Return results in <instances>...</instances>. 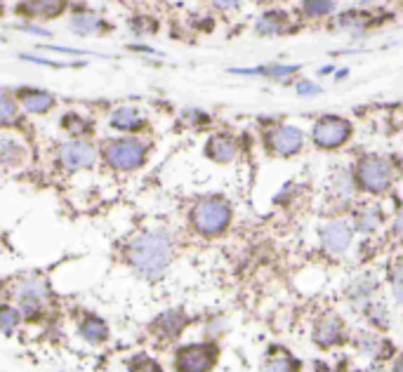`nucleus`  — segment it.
<instances>
[{
	"label": "nucleus",
	"instance_id": "c9c22d12",
	"mask_svg": "<svg viewBox=\"0 0 403 372\" xmlns=\"http://www.w3.org/2000/svg\"><path fill=\"white\" fill-rule=\"evenodd\" d=\"M19 28H21V31H28V33H36V36H50V31H45V28H40V26H28V24H21Z\"/></svg>",
	"mask_w": 403,
	"mask_h": 372
},
{
	"label": "nucleus",
	"instance_id": "2eb2a0df",
	"mask_svg": "<svg viewBox=\"0 0 403 372\" xmlns=\"http://www.w3.org/2000/svg\"><path fill=\"white\" fill-rule=\"evenodd\" d=\"M288 31V17L283 12H265L257 19L255 24V33L262 38H276V36H283Z\"/></svg>",
	"mask_w": 403,
	"mask_h": 372
},
{
	"label": "nucleus",
	"instance_id": "7c9ffc66",
	"mask_svg": "<svg viewBox=\"0 0 403 372\" xmlns=\"http://www.w3.org/2000/svg\"><path fill=\"white\" fill-rule=\"evenodd\" d=\"M130 28L137 36H149V33L156 31V21H151L149 17H137V19L130 21Z\"/></svg>",
	"mask_w": 403,
	"mask_h": 372
},
{
	"label": "nucleus",
	"instance_id": "a878e982",
	"mask_svg": "<svg viewBox=\"0 0 403 372\" xmlns=\"http://www.w3.org/2000/svg\"><path fill=\"white\" fill-rule=\"evenodd\" d=\"M302 10L307 17H328L335 12V0H302Z\"/></svg>",
	"mask_w": 403,
	"mask_h": 372
},
{
	"label": "nucleus",
	"instance_id": "b1692460",
	"mask_svg": "<svg viewBox=\"0 0 403 372\" xmlns=\"http://www.w3.org/2000/svg\"><path fill=\"white\" fill-rule=\"evenodd\" d=\"M375 288H377L375 276H370V273H364V276L356 278L352 286H349V295H352L354 299H368L373 292H375Z\"/></svg>",
	"mask_w": 403,
	"mask_h": 372
},
{
	"label": "nucleus",
	"instance_id": "58836bf2",
	"mask_svg": "<svg viewBox=\"0 0 403 372\" xmlns=\"http://www.w3.org/2000/svg\"><path fill=\"white\" fill-rule=\"evenodd\" d=\"M0 10H3V0H0Z\"/></svg>",
	"mask_w": 403,
	"mask_h": 372
},
{
	"label": "nucleus",
	"instance_id": "1a4fd4ad",
	"mask_svg": "<svg viewBox=\"0 0 403 372\" xmlns=\"http://www.w3.org/2000/svg\"><path fill=\"white\" fill-rule=\"evenodd\" d=\"M354 229L344 219H332L321 226V245L330 254H342L344 250L352 245Z\"/></svg>",
	"mask_w": 403,
	"mask_h": 372
},
{
	"label": "nucleus",
	"instance_id": "f257e3e1",
	"mask_svg": "<svg viewBox=\"0 0 403 372\" xmlns=\"http://www.w3.org/2000/svg\"><path fill=\"white\" fill-rule=\"evenodd\" d=\"M172 236L163 229L156 231H142V234L132 236V241L125 248V257L130 266L147 281H159L170 266L172 259Z\"/></svg>",
	"mask_w": 403,
	"mask_h": 372
},
{
	"label": "nucleus",
	"instance_id": "2f4dec72",
	"mask_svg": "<svg viewBox=\"0 0 403 372\" xmlns=\"http://www.w3.org/2000/svg\"><path fill=\"white\" fill-rule=\"evenodd\" d=\"M391 292L399 304H403V264H399L391 273Z\"/></svg>",
	"mask_w": 403,
	"mask_h": 372
},
{
	"label": "nucleus",
	"instance_id": "aec40b11",
	"mask_svg": "<svg viewBox=\"0 0 403 372\" xmlns=\"http://www.w3.org/2000/svg\"><path fill=\"white\" fill-rule=\"evenodd\" d=\"M300 66H283V64H269V66H257V68H233L231 73H241V75H265V78H276L285 80L290 78Z\"/></svg>",
	"mask_w": 403,
	"mask_h": 372
},
{
	"label": "nucleus",
	"instance_id": "4c0bfd02",
	"mask_svg": "<svg viewBox=\"0 0 403 372\" xmlns=\"http://www.w3.org/2000/svg\"><path fill=\"white\" fill-rule=\"evenodd\" d=\"M396 372H403V358H401V363L396 365Z\"/></svg>",
	"mask_w": 403,
	"mask_h": 372
},
{
	"label": "nucleus",
	"instance_id": "f03ea898",
	"mask_svg": "<svg viewBox=\"0 0 403 372\" xmlns=\"http://www.w3.org/2000/svg\"><path fill=\"white\" fill-rule=\"evenodd\" d=\"M102 156L109 167L118 172H132L147 162L149 156V144L142 142L139 137L127 135V137H116L107 139L102 147Z\"/></svg>",
	"mask_w": 403,
	"mask_h": 372
},
{
	"label": "nucleus",
	"instance_id": "cd10ccee",
	"mask_svg": "<svg viewBox=\"0 0 403 372\" xmlns=\"http://www.w3.org/2000/svg\"><path fill=\"white\" fill-rule=\"evenodd\" d=\"M19 316L26 318V321H36L40 318V313H43V301L38 299H19Z\"/></svg>",
	"mask_w": 403,
	"mask_h": 372
},
{
	"label": "nucleus",
	"instance_id": "473e14b6",
	"mask_svg": "<svg viewBox=\"0 0 403 372\" xmlns=\"http://www.w3.org/2000/svg\"><path fill=\"white\" fill-rule=\"evenodd\" d=\"M295 92L300 97H316V95H321V87L316 83H312V80L302 78V80H297L295 83Z\"/></svg>",
	"mask_w": 403,
	"mask_h": 372
},
{
	"label": "nucleus",
	"instance_id": "39448f33",
	"mask_svg": "<svg viewBox=\"0 0 403 372\" xmlns=\"http://www.w3.org/2000/svg\"><path fill=\"white\" fill-rule=\"evenodd\" d=\"M57 160L66 172H80L90 170L97 162V149L83 137H71L60 144L57 149Z\"/></svg>",
	"mask_w": 403,
	"mask_h": 372
},
{
	"label": "nucleus",
	"instance_id": "6e6552de",
	"mask_svg": "<svg viewBox=\"0 0 403 372\" xmlns=\"http://www.w3.org/2000/svg\"><path fill=\"white\" fill-rule=\"evenodd\" d=\"M217 351L208 344L184 346L177 353V370L179 372H208L215 365Z\"/></svg>",
	"mask_w": 403,
	"mask_h": 372
},
{
	"label": "nucleus",
	"instance_id": "423d86ee",
	"mask_svg": "<svg viewBox=\"0 0 403 372\" xmlns=\"http://www.w3.org/2000/svg\"><path fill=\"white\" fill-rule=\"evenodd\" d=\"M352 137V123L340 118V115H323L314 123L312 139L319 149H337Z\"/></svg>",
	"mask_w": 403,
	"mask_h": 372
},
{
	"label": "nucleus",
	"instance_id": "9d476101",
	"mask_svg": "<svg viewBox=\"0 0 403 372\" xmlns=\"http://www.w3.org/2000/svg\"><path fill=\"white\" fill-rule=\"evenodd\" d=\"M28 149L24 139L15 132H0V170H15L26 162Z\"/></svg>",
	"mask_w": 403,
	"mask_h": 372
},
{
	"label": "nucleus",
	"instance_id": "c85d7f7f",
	"mask_svg": "<svg viewBox=\"0 0 403 372\" xmlns=\"http://www.w3.org/2000/svg\"><path fill=\"white\" fill-rule=\"evenodd\" d=\"M19 311L12 309V306H3L0 309V330L3 333H12V330L19 325Z\"/></svg>",
	"mask_w": 403,
	"mask_h": 372
},
{
	"label": "nucleus",
	"instance_id": "f8f14e48",
	"mask_svg": "<svg viewBox=\"0 0 403 372\" xmlns=\"http://www.w3.org/2000/svg\"><path fill=\"white\" fill-rule=\"evenodd\" d=\"M17 97H19V104L26 113H38V115L52 111L57 104L55 95H50L45 90H19Z\"/></svg>",
	"mask_w": 403,
	"mask_h": 372
},
{
	"label": "nucleus",
	"instance_id": "a211bd4d",
	"mask_svg": "<svg viewBox=\"0 0 403 372\" xmlns=\"http://www.w3.org/2000/svg\"><path fill=\"white\" fill-rule=\"evenodd\" d=\"M314 340H316L323 348L335 346L337 342H342V323L337 321L335 316L323 318V321H321V323L316 325V333H314Z\"/></svg>",
	"mask_w": 403,
	"mask_h": 372
},
{
	"label": "nucleus",
	"instance_id": "bb28decb",
	"mask_svg": "<svg viewBox=\"0 0 403 372\" xmlns=\"http://www.w3.org/2000/svg\"><path fill=\"white\" fill-rule=\"evenodd\" d=\"M17 111H19L17 102L8 95V92H0V125L12 123L17 118Z\"/></svg>",
	"mask_w": 403,
	"mask_h": 372
},
{
	"label": "nucleus",
	"instance_id": "4be33fe9",
	"mask_svg": "<svg viewBox=\"0 0 403 372\" xmlns=\"http://www.w3.org/2000/svg\"><path fill=\"white\" fill-rule=\"evenodd\" d=\"M62 127L71 137H85V135H90V132L95 130V125H92L90 118H85L83 113H75V111L64 115V118H62Z\"/></svg>",
	"mask_w": 403,
	"mask_h": 372
},
{
	"label": "nucleus",
	"instance_id": "5701e85b",
	"mask_svg": "<svg viewBox=\"0 0 403 372\" xmlns=\"http://www.w3.org/2000/svg\"><path fill=\"white\" fill-rule=\"evenodd\" d=\"M80 335H83V340H87L90 344H99V342H104L109 337V328L104 321H99L95 316H87L83 323H80Z\"/></svg>",
	"mask_w": 403,
	"mask_h": 372
},
{
	"label": "nucleus",
	"instance_id": "0eeeda50",
	"mask_svg": "<svg viewBox=\"0 0 403 372\" xmlns=\"http://www.w3.org/2000/svg\"><path fill=\"white\" fill-rule=\"evenodd\" d=\"M267 147L274 156L288 158V156L300 154L305 147V132L297 125H276L267 132Z\"/></svg>",
	"mask_w": 403,
	"mask_h": 372
},
{
	"label": "nucleus",
	"instance_id": "20e7f679",
	"mask_svg": "<svg viewBox=\"0 0 403 372\" xmlns=\"http://www.w3.org/2000/svg\"><path fill=\"white\" fill-rule=\"evenodd\" d=\"M356 182L368 194H384L391 184V162L382 156H364L356 165Z\"/></svg>",
	"mask_w": 403,
	"mask_h": 372
},
{
	"label": "nucleus",
	"instance_id": "72a5a7b5",
	"mask_svg": "<svg viewBox=\"0 0 403 372\" xmlns=\"http://www.w3.org/2000/svg\"><path fill=\"white\" fill-rule=\"evenodd\" d=\"M184 118H186V123H191V125H201V123H208L210 115L203 113L201 109H186Z\"/></svg>",
	"mask_w": 403,
	"mask_h": 372
},
{
	"label": "nucleus",
	"instance_id": "f704fd0d",
	"mask_svg": "<svg viewBox=\"0 0 403 372\" xmlns=\"http://www.w3.org/2000/svg\"><path fill=\"white\" fill-rule=\"evenodd\" d=\"M243 0H213V5L217 10H222V12H231V10L241 8Z\"/></svg>",
	"mask_w": 403,
	"mask_h": 372
},
{
	"label": "nucleus",
	"instance_id": "f3484780",
	"mask_svg": "<svg viewBox=\"0 0 403 372\" xmlns=\"http://www.w3.org/2000/svg\"><path fill=\"white\" fill-rule=\"evenodd\" d=\"M184 325H186V316L177 309L161 313V316L154 321L156 333H161L163 337H177L184 330Z\"/></svg>",
	"mask_w": 403,
	"mask_h": 372
},
{
	"label": "nucleus",
	"instance_id": "4468645a",
	"mask_svg": "<svg viewBox=\"0 0 403 372\" xmlns=\"http://www.w3.org/2000/svg\"><path fill=\"white\" fill-rule=\"evenodd\" d=\"M69 28L75 33V36H95V33L104 31V19L97 12H90V10H78L73 12V17L69 19Z\"/></svg>",
	"mask_w": 403,
	"mask_h": 372
},
{
	"label": "nucleus",
	"instance_id": "c756f323",
	"mask_svg": "<svg viewBox=\"0 0 403 372\" xmlns=\"http://www.w3.org/2000/svg\"><path fill=\"white\" fill-rule=\"evenodd\" d=\"M267 372H297V363L290 356H274V360H269Z\"/></svg>",
	"mask_w": 403,
	"mask_h": 372
},
{
	"label": "nucleus",
	"instance_id": "e433bc0d",
	"mask_svg": "<svg viewBox=\"0 0 403 372\" xmlns=\"http://www.w3.org/2000/svg\"><path fill=\"white\" fill-rule=\"evenodd\" d=\"M394 231H396V236L403 238V207H401L399 217H396V222H394Z\"/></svg>",
	"mask_w": 403,
	"mask_h": 372
},
{
	"label": "nucleus",
	"instance_id": "393cba45",
	"mask_svg": "<svg viewBox=\"0 0 403 372\" xmlns=\"http://www.w3.org/2000/svg\"><path fill=\"white\" fill-rule=\"evenodd\" d=\"M330 191L340 198H349L354 191V179L347 170H337L330 179Z\"/></svg>",
	"mask_w": 403,
	"mask_h": 372
},
{
	"label": "nucleus",
	"instance_id": "412c9836",
	"mask_svg": "<svg viewBox=\"0 0 403 372\" xmlns=\"http://www.w3.org/2000/svg\"><path fill=\"white\" fill-rule=\"evenodd\" d=\"M379 222H382V214H379L375 205H364L354 214V226L361 234H373L379 226Z\"/></svg>",
	"mask_w": 403,
	"mask_h": 372
},
{
	"label": "nucleus",
	"instance_id": "7ed1b4c3",
	"mask_svg": "<svg viewBox=\"0 0 403 372\" xmlns=\"http://www.w3.org/2000/svg\"><path fill=\"white\" fill-rule=\"evenodd\" d=\"M231 222V205L220 196L201 198L191 207V226L201 236H220Z\"/></svg>",
	"mask_w": 403,
	"mask_h": 372
},
{
	"label": "nucleus",
	"instance_id": "ddd939ff",
	"mask_svg": "<svg viewBox=\"0 0 403 372\" xmlns=\"http://www.w3.org/2000/svg\"><path fill=\"white\" fill-rule=\"evenodd\" d=\"M206 154L215 162H231L238 156V144L229 135H213L206 144Z\"/></svg>",
	"mask_w": 403,
	"mask_h": 372
},
{
	"label": "nucleus",
	"instance_id": "9b49d317",
	"mask_svg": "<svg viewBox=\"0 0 403 372\" xmlns=\"http://www.w3.org/2000/svg\"><path fill=\"white\" fill-rule=\"evenodd\" d=\"M109 125L125 135H137L147 127V115L137 106H118L109 115Z\"/></svg>",
	"mask_w": 403,
	"mask_h": 372
},
{
	"label": "nucleus",
	"instance_id": "6ab92c4d",
	"mask_svg": "<svg viewBox=\"0 0 403 372\" xmlns=\"http://www.w3.org/2000/svg\"><path fill=\"white\" fill-rule=\"evenodd\" d=\"M17 299H38V301H45L50 295V288L48 283L43 281V278H26V281H21L19 286L15 290Z\"/></svg>",
	"mask_w": 403,
	"mask_h": 372
},
{
	"label": "nucleus",
	"instance_id": "dca6fc26",
	"mask_svg": "<svg viewBox=\"0 0 403 372\" xmlns=\"http://www.w3.org/2000/svg\"><path fill=\"white\" fill-rule=\"evenodd\" d=\"M64 8V0H21L17 5V12L31 17H55Z\"/></svg>",
	"mask_w": 403,
	"mask_h": 372
}]
</instances>
